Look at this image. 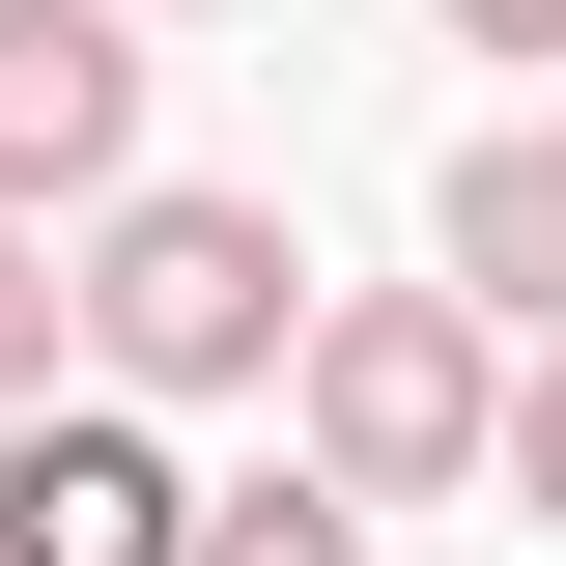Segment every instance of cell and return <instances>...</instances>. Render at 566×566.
I'll list each match as a JSON object with an SVG mask.
<instances>
[{
  "label": "cell",
  "instance_id": "4",
  "mask_svg": "<svg viewBox=\"0 0 566 566\" xmlns=\"http://www.w3.org/2000/svg\"><path fill=\"white\" fill-rule=\"evenodd\" d=\"M0 566H199V453L142 397H29L0 424Z\"/></svg>",
  "mask_w": 566,
  "mask_h": 566
},
{
  "label": "cell",
  "instance_id": "1",
  "mask_svg": "<svg viewBox=\"0 0 566 566\" xmlns=\"http://www.w3.org/2000/svg\"><path fill=\"white\" fill-rule=\"evenodd\" d=\"M85 397H283V340H312V255H283V199H227V170H142V199H85Z\"/></svg>",
  "mask_w": 566,
  "mask_h": 566
},
{
  "label": "cell",
  "instance_id": "7",
  "mask_svg": "<svg viewBox=\"0 0 566 566\" xmlns=\"http://www.w3.org/2000/svg\"><path fill=\"white\" fill-rule=\"evenodd\" d=\"M57 368H85V283H57V227H0V424L57 397Z\"/></svg>",
  "mask_w": 566,
  "mask_h": 566
},
{
  "label": "cell",
  "instance_id": "5",
  "mask_svg": "<svg viewBox=\"0 0 566 566\" xmlns=\"http://www.w3.org/2000/svg\"><path fill=\"white\" fill-rule=\"evenodd\" d=\"M424 283H453L482 340H566V114H482L424 170Z\"/></svg>",
  "mask_w": 566,
  "mask_h": 566
},
{
  "label": "cell",
  "instance_id": "3",
  "mask_svg": "<svg viewBox=\"0 0 566 566\" xmlns=\"http://www.w3.org/2000/svg\"><path fill=\"white\" fill-rule=\"evenodd\" d=\"M142 199V0H0V227Z\"/></svg>",
  "mask_w": 566,
  "mask_h": 566
},
{
  "label": "cell",
  "instance_id": "8",
  "mask_svg": "<svg viewBox=\"0 0 566 566\" xmlns=\"http://www.w3.org/2000/svg\"><path fill=\"white\" fill-rule=\"evenodd\" d=\"M482 482H510V510L566 538V340H510V453H482Z\"/></svg>",
  "mask_w": 566,
  "mask_h": 566
},
{
  "label": "cell",
  "instance_id": "6",
  "mask_svg": "<svg viewBox=\"0 0 566 566\" xmlns=\"http://www.w3.org/2000/svg\"><path fill=\"white\" fill-rule=\"evenodd\" d=\"M199 566H368V510L283 453V482H199Z\"/></svg>",
  "mask_w": 566,
  "mask_h": 566
},
{
  "label": "cell",
  "instance_id": "9",
  "mask_svg": "<svg viewBox=\"0 0 566 566\" xmlns=\"http://www.w3.org/2000/svg\"><path fill=\"white\" fill-rule=\"evenodd\" d=\"M453 57H566V0H453Z\"/></svg>",
  "mask_w": 566,
  "mask_h": 566
},
{
  "label": "cell",
  "instance_id": "2",
  "mask_svg": "<svg viewBox=\"0 0 566 566\" xmlns=\"http://www.w3.org/2000/svg\"><path fill=\"white\" fill-rule=\"evenodd\" d=\"M283 453L340 510H453L510 453V340L453 312V283H312V340H283Z\"/></svg>",
  "mask_w": 566,
  "mask_h": 566
},
{
  "label": "cell",
  "instance_id": "10",
  "mask_svg": "<svg viewBox=\"0 0 566 566\" xmlns=\"http://www.w3.org/2000/svg\"><path fill=\"white\" fill-rule=\"evenodd\" d=\"M142 29H199V0H142Z\"/></svg>",
  "mask_w": 566,
  "mask_h": 566
}]
</instances>
